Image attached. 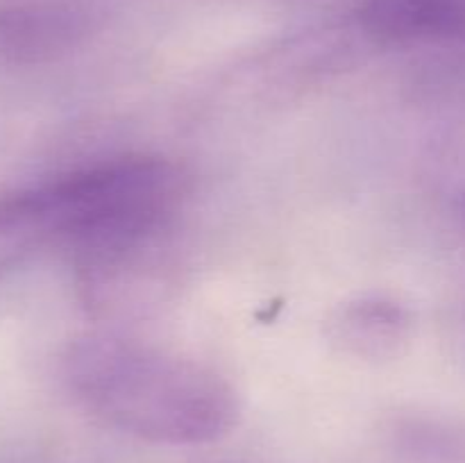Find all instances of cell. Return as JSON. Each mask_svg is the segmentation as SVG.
<instances>
[{"label": "cell", "instance_id": "obj_5", "mask_svg": "<svg viewBox=\"0 0 465 463\" xmlns=\"http://www.w3.org/2000/svg\"><path fill=\"white\" fill-rule=\"evenodd\" d=\"M327 336L345 354L384 361L402 352L411 336V316L398 300L363 295L345 302L327 322Z\"/></svg>", "mask_w": 465, "mask_h": 463}, {"label": "cell", "instance_id": "obj_3", "mask_svg": "<svg viewBox=\"0 0 465 463\" xmlns=\"http://www.w3.org/2000/svg\"><path fill=\"white\" fill-rule=\"evenodd\" d=\"M91 30L94 12L77 0H3L0 62H53L77 48Z\"/></svg>", "mask_w": 465, "mask_h": 463}, {"label": "cell", "instance_id": "obj_4", "mask_svg": "<svg viewBox=\"0 0 465 463\" xmlns=\"http://www.w3.org/2000/svg\"><path fill=\"white\" fill-rule=\"evenodd\" d=\"M357 21L381 45L465 44V0H363Z\"/></svg>", "mask_w": 465, "mask_h": 463}, {"label": "cell", "instance_id": "obj_2", "mask_svg": "<svg viewBox=\"0 0 465 463\" xmlns=\"http://www.w3.org/2000/svg\"><path fill=\"white\" fill-rule=\"evenodd\" d=\"M50 241L73 250L77 280H95L159 248L189 195L180 163L123 154L30 186Z\"/></svg>", "mask_w": 465, "mask_h": 463}, {"label": "cell", "instance_id": "obj_1", "mask_svg": "<svg viewBox=\"0 0 465 463\" xmlns=\"http://www.w3.org/2000/svg\"><path fill=\"white\" fill-rule=\"evenodd\" d=\"M62 372L89 416L145 443H213L239 418L234 389L213 368L125 336H82Z\"/></svg>", "mask_w": 465, "mask_h": 463}, {"label": "cell", "instance_id": "obj_6", "mask_svg": "<svg viewBox=\"0 0 465 463\" xmlns=\"http://www.w3.org/2000/svg\"><path fill=\"white\" fill-rule=\"evenodd\" d=\"M48 241L30 189L0 195V277L27 261Z\"/></svg>", "mask_w": 465, "mask_h": 463}]
</instances>
